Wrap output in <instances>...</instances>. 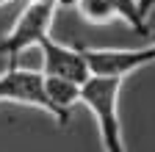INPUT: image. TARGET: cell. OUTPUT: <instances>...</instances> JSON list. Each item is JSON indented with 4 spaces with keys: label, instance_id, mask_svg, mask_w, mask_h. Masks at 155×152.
Instances as JSON below:
<instances>
[{
    "label": "cell",
    "instance_id": "obj_1",
    "mask_svg": "<svg viewBox=\"0 0 155 152\" xmlns=\"http://www.w3.org/2000/svg\"><path fill=\"white\" fill-rule=\"evenodd\" d=\"M119 91H122V78H91L81 86V102L91 111V116L100 130V144L103 152H125V133H122V119H119Z\"/></svg>",
    "mask_w": 155,
    "mask_h": 152
},
{
    "label": "cell",
    "instance_id": "obj_2",
    "mask_svg": "<svg viewBox=\"0 0 155 152\" xmlns=\"http://www.w3.org/2000/svg\"><path fill=\"white\" fill-rule=\"evenodd\" d=\"M55 6H47V3H33L28 0L25 8L19 11L14 28L0 39V53L8 58V66L17 64V58L22 55L25 50L31 47H39L47 36H50V28H53V20H55Z\"/></svg>",
    "mask_w": 155,
    "mask_h": 152
},
{
    "label": "cell",
    "instance_id": "obj_3",
    "mask_svg": "<svg viewBox=\"0 0 155 152\" xmlns=\"http://www.w3.org/2000/svg\"><path fill=\"white\" fill-rule=\"evenodd\" d=\"M91 75L100 78H127L130 72L155 64V42L144 47H81Z\"/></svg>",
    "mask_w": 155,
    "mask_h": 152
},
{
    "label": "cell",
    "instance_id": "obj_4",
    "mask_svg": "<svg viewBox=\"0 0 155 152\" xmlns=\"http://www.w3.org/2000/svg\"><path fill=\"white\" fill-rule=\"evenodd\" d=\"M0 102H17V105H31L50 113L55 119V111L47 100L45 91V75L42 69H28V66H8L0 75Z\"/></svg>",
    "mask_w": 155,
    "mask_h": 152
},
{
    "label": "cell",
    "instance_id": "obj_5",
    "mask_svg": "<svg viewBox=\"0 0 155 152\" xmlns=\"http://www.w3.org/2000/svg\"><path fill=\"white\" fill-rule=\"evenodd\" d=\"M39 53H42V75L45 78L69 80V83H78V86H83L91 78L81 47L61 44V42H55L53 36H47V39L39 44Z\"/></svg>",
    "mask_w": 155,
    "mask_h": 152
},
{
    "label": "cell",
    "instance_id": "obj_6",
    "mask_svg": "<svg viewBox=\"0 0 155 152\" xmlns=\"http://www.w3.org/2000/svg\"><path fill=\"white\" fill-rule=\"evenodd\" d=\"M45 91L55 111V122L64 127L69 122V111L81 102V86L69 80H58V78H45Z\"/></svg>",
    "mask_w": 155,
    "mask_h": 152
},
{
    "label": "cell",
    "instance_id": "obj_7",
    "mask_svg": "<svg viewBox=\"0 0 155 152\" xmlns=\"http://www.w3.org/2000/svg\"><path fill=\"white\" fill-rule=\"evenodd\" d=\"M75 6H78V14L91 25H105L119 20V11L111 0H75Z\"/></svg>",
    "mask_w": 155,
    "mask_h": 152
}]
</instances>
